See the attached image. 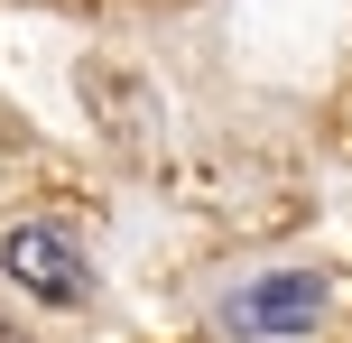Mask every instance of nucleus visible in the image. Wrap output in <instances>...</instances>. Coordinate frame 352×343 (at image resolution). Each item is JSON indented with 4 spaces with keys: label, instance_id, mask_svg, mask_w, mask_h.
Wrapping results in <instances>:
<instances>
[{
    "label": "nucleus",
    "instance_id": "f257e3e1",
    "mask_svg": "<svg viewBox=\"0 0 352 343\" xmlns=\"http://www.w3.org/2000/svg\"><path fill=\"white\" fill-rule=\"evenodd\" d=\"M0 260H10L37 297H56V307L84 297V260H74V241H56V232H10V241H0Z\"/></svg>",
    "mask_w": 352,
    "mask_h": 343
},
{
    "label": "nucleus",
    "instance_id": "7ed1b4c3",
    "mask_svg": "<svg viewBox=\"0 0 352 343\" xmlns=\"http://www.w3.org/2000/svg\"><path fill=\"white\" fill-rule=\"evenodd\" d=\"M0 343H28V334H19V325H0Z\"/></svg>",
    "mask_w": 352,
    "mask_h": 343
},
{
    "label": "nucleus",
    "instance_id": "f03ea898",
    "mask_svg": "<svg viewBox=\"0 0 352 343\" xmlns=\"http://www.w3.org/2000/svg\"><path fill=\"white\" fill-rule=\"evenodd\" d=\"M316 307H324V288H316V278H278V288L241 297V325H260V334H287V325H316Z\"/></svg>",
    "mask_w": 352,
    "mask_h": 343
}]
</instances>
